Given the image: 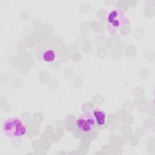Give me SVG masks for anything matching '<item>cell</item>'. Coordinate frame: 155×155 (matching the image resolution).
<instances>
[{
  "label": "cell",
  "instance_id": "277c9868",
  "mask_svg": "<svg viewBox=\"0 0 155 155\" xmlns=\"http://www.w3.org/2000/svg\"><path fill=\"white\" fill-rule=\"evenodd\" d=\"M93 115L99 126H103L106 122V114L102 110L96 108L93 110Z\"/></svg>",
  "mask_w": 155,
  "mask_h": 155
},
{
  "label": "cell",
  "instance_id": "5b68a950",
  "mask_svg": "<svg viewBox=\"0 0 155 155\" xmlns=\"http://www.w3.org/2000/svg\"><path fill=\"white\" fill-rule=\"evenodd\" d=\"M42 58L46 62H52L56 58V52L53 49L46 50L42 54Z\"/></svg>",
  "mask_w": 155,
  "mask_h": 155
},
{
  "label": "cell",
  "instance_id": "3957f363",
  "mask_svg": "<svg viewBox=\"0 0 155 155\" xmlns=\"http://www.w3.org/2000/svg\"><path fill=\"white\" fill-rule=\"evenodd\" d=\"M75 125L81 132L89 133L95 129L97 123L93 114L85 113L79 116L76 120Z\"/></svg>",
  "mask_w": 155,
  "mask_h": 155
},
{
  "label": "cell",
  "instance_id": "6da1fadb",
  "mask_svg": "<svg viewBox=\"0 0 155 155\" xmlns=\"http://www.w3.org/2000/svg\"><path fill=\"white\" fill-rule=\"evenodd\" d=\"M130 21L127 15L121 10L113 9L110 12L107 19V26L111 34H116L122 29L127 28Z\"/></svg>",
  "mask_w": 155,
  "mask_h": 155
},
{
  "label": "cell",
  "instance_id": "7a4b0ae2",
  "mask_svg": "<svg viewBox=\"0 0 155 155\" xmlns=\"http://www.w3.org/2000/svg\"><path fill=\"white\" fill-rule=\"evenodd\" d=\"M2 131L7 137L13 139L24 136L27 133V128L21 119L14 116L4 120Z\"/></svg>",
  "mask_w": 155,
  "mask_h": 155
}]
</instances>
